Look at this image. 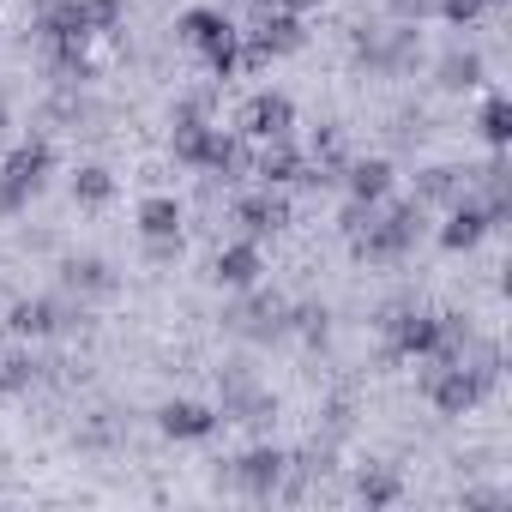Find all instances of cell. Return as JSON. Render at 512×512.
<instances>
[{
  "label": "cell",
  "instance_id": "cell-6",
  "mask_svg": "<svg viewBox=\"0 0 512 512\" xmlns=\"http://www.w3.org/2000/svg\"><path fill=\"white\" fill-rule=\"evenodd\" d=\"M67 326H85V308H73L67 296H31L7 308V332L13 338H55Z\"/></svg>",
  "mask_w": 512,
  "mask_h": 512
},
{
  "label": "cell",
  "instance_id": "cell-22",
  "mask_svg": "<svg viewBox=\"0 0 512 512\" xmlns=\"http://www.w3.org/2000/svg\"><path fill=\"white\" fill-rule=\"evenodd\" d=\"M482 55L476 49H446L440 61H434V79H440V91H476L482 85Z\"/></svg>",
  "mask_w": 512,
  "mask_h": 512
},
{
  "label": "cell",
  "instance_id": "cell-30",
  "mask_svg": "<svg viewBox=\"0 0 512 512\" xmlns=\"http://www.w3.org/2000/svg\"><path fill=\"white\" fill-rule=\"evenodd\" d=\"M145 260H151V266H175V260H181V235H175V241H145Z\"/></svg>",
  "mask_w": 512,
  "mask_h": 512
},
{
  "label": "cell",
  "instance_id": "cell-12",
  "mask_svg": "<svg viewBox=\"0 0 512 512\" xmlns=\"http://www.w3.org/2000/svg\"><path fill=\"white\" fill-rule=\"evenodd\" d=\"M488 235H494V223H488V211H482L470 193L446 205V223H440V247H446V253H476Z\"/></svg>",
  "mask_w": 512,
  "mask_h": 512
},
{
  "label": "cell",
  "instance_id": "cell-15",
  "mask_svg": "<svg viewBox=\"0 0 512 512\" xmlns=\"http://www.w3.org/2000/svg\"><path fill=\"white\" fill-rule=\"evenodd\" d=\"M392 181H398V169H392L386 157H356V163H344V175H338V187H344L356 205L392 199Z\"/></svg>",
  "mask_w": 512,
  "mask_h": 512
},
{
  "label": "cell",
  "instance_id": "cell-14",
  "mask_svg": "<svg viewBox=\"0 0 512 512\" xmlns=\"http://www.w3.org/2000/svg\"><path fill=\"white\" fill-rule=\"evenodd\" d=\"M157 428H163L169 440H211V434L223 428V416H217L211 404H199V398H169V404L157 410Z\"/></svg>",
  "mask_w": 512,
  "mask_h": 512
},
{
  "label": "cell",
  "instance_id": "cell-23",
  "mask_svg": "<svg viewBox=\"0 0 512 512\" xmlns=\"http://www.w3.org/2000/svg\"><path fill=\"white\" fill-rule=\"evenodd\" d=\"M43 380V362L31 350H0V398H25Z\"/></svg>",
  "mask_w": 512,
  "mask_h": 512
},
{
  "label": "cell",
  "instance_id": "cell-10",
  "mask_svg": "<svg viewBox=\"0 0 512 512\" xmlns=\"http://www.w3.org/2000/svg\"><path fill=\"white\" fill-rule=\"evenodd\" d=\"M260 272H266V247L253 235H235L229 247H217V260H211V284L217 290H247V284H260Z\"/></svg>",
  "mask_w": 512,
  "mask_h": 512
},
{
  "label": "cell",
  "instance_id": "cell-1",
  "mask_svg": "<svg viewBox=\"0 0 512 512\" xmlns=\"http://www.w3.org/2000/svg\"><path fill=\"white\" fill-rule=\"evenodd\" d=\"M422 223H428L422 199H380L374 217L350 235V247H356L362 266H398V260H410V247L422 241Z\"/></svg>",
  "mask_w": 512,
  "mask_h": 512
},
{
  "label": "cell",
  "instance_id": "cell-18",
  "mask_svg": "<svg viewBox=\"0 0 512 512\" xmlns=\"http://www.w3.org/2000/svg\"><path fill=\"white\" fill-rule=\"evenodd\" d=\"M302 169H308V157H302L290 139H272L260 157H253V175H260V187H296Z\"/></svg>",
  "mask_w": 512,
  "mask_h": 512
},
{
  "label": "cell",
  "instance_id": "cell-27",
  "mask_svg": "<svg viewBox=\"0 0 512 512\" xmlns=\"http://www.w3.org/2000/svg\"><path fill=\"white\" fill-rule=\"evenodd\" d=\"M326 320H332V314H326V308H314V302H308V308H290V314H284V326H296V332H302L308 344H326V332H332Z\"/></svg>",
  "mask_w": 512,
  "mask_h": 512
},
{
  "label": "cell",
  "instance_id": "cell-8",
  "mask_svg": "<svg viewBox=\"0 0 512 512\" xmlns=\"http://www.w3.org/2000/svg\"><path fill=\"white\" fill-rule=\"evenodd\" d=\"M37 37L49 49H91V37H97L91 7L85 0H43L37 7Z\"/></svg>",
  "mask_w": 512,
  "mask_h": 512
},
{
  "label": "cell",
  "instance_id": "cell-19",
  "mask_svg": "<svg viewBox=\"0 0 512 512\" xmlns=\"http://www.w3.org/2000/svg\"><path fill=\"white\" fill-rule=\"evenodd\" d=\"M181 223H187V211H181L175 193H145V199H139V235H145V241H175Z\"/></svg>",
  "mask_w": 512,
  "mask_h": 512
},
{
  "label": "cell",
  "instance_id": "cell-11",
  "mask_svg": "<svg viewBox=\"0 0 512 512\" xmlns=\"http://www.w3.org/2000/svg\"><path fill=\"white\" fill-rule=\"evenodd\" d=\"M235 223H241V235H253V241H266V235L290 229V199H284L278 187H260V193H241V199H235Z\"/></svg>",
  "mask_w": 512,
  "mask_h": 512
},
{
  "label": "cell",
  "instance_id": "cell-7",
  "mask_svg": "<svg viewBox=\"0 0 512 512\" xmlns=\"http://www.w3.org/2000/svg\"><path fill=\"white\" fill-rule=\"evenodd\" d=\"M284 476H290V452H278V446H247L241 458H229V482L247 500H272Z\"/></svg>",
  "mask_w": 512,
  "mask_h": 512
},
{
  "label": "cell",
  "instance_id": "cell-21",
  "mask_svg": "<svg viewBox=\"0 0 512 512\" xmlns=\"http://www.w3.org/2000/svg\"><path fill=\"white\" fill-rule=\"evenodd\" d=\"M356 500L374 506V512H380V506H398V500H404V476H398L392 464H362V470H356Z\"/></svg>",
  "mask_w": 512,
  "mask_h": 512
},
{
  "label": "cell",
  "instance_id": "cell-26",
  "mask_svg": "<svg viewBox=\"0 0 512 512\" xmlns=\"http://www.w3.org/2000/svg\"><path fill=\"white\" fill-rule=\"evenodd\" d=\"M494 7H500V0H440V7H434V13H440L446 25H458V31H470V25H476L482 13H494Z\"/></svg>",
  "mask_w": 512,
  "mask_h": 512
},
{
  "label": "cell",
  "instance_id": "cell-17",
  "mask_svg": "<svg viewBox=\"0 0 512 512\" xmlns=\"http://www.w3.org/2000/svg\"><path fill=\"white\" fill-rule=\"evenodd\" d=\"M61 290L91 302V296H115V266L97 260V253H73V260L61 266Z\"/></svg>",
  "mask_w": 512,
  "mask_h": 512
},
{
  "label": "cell",
  "instance_id": "cell-5",
  "mask_svg": "<svg viewBox=\"0 0 512 512\" xmlns=\"http://www.w3.org/2000/svg\"><path fill=\"white\" fill-rule=\"evenodd\" d=\"M380 332H386V350L398 356V362H428V356H440V314H428V308H380V320H374Z\"/></svg>",
  "mask_w": 512,
  "mask_h": 512
},
{
  "label": "cell",
  "instance_id": "cell-29",
  "mask_svg": "<svg viewBox=\"0 0 512 512\" xmlns=\"http://www.w3.org/2000/svg\"><path fill=\"white\" fill-rule=\"evenodd\" d=\"M386 7H392V19H404V25H410V19H428L440 0H386Z\"/></svg>",
  "mask_w": 512,
  "mask_h": 512
},
{
  "label": "cell",
  "instance_id": "cell-31",
  "mask_svg": "<svg viewBox=\"0 0 512 512\" xmlns=\"http://www.w3.org/2000/svg\"><path fill=\"white\" fill-rule=\"evenodd\" d=\"M314 7H326V0H284V13H314Z\"/></svg>",
  "mask_w": 512,
  "mask_h": 512
},
{
  "label": "cell",
  "instance_id": "cell-2",
  "mask_svg": "<svg viewBox=\"0 0 512 512\" xmlns=\"http://www.w3.org/2000/svg\"><path fill=\"white\" fill-rule=\"evenodd\" d=\"M175 37L211 67V79H235V73H241V31L229 25V13H217V7H187V13L175 19Z\"/></svg>",
  "mask_w": 512,
  "mask_h": 512
},
{
  "label": "cell",
  "instance_id": "cell-25",
  "mask_svg": "<svg viewBox=\"0 0 512 512\" xmlns=\"http://www.w3.org/2000/svg\"><path fill=\"white\" fill-rule=\"evenodd\" d=\"M476 133H482L488 151H506V145H512V103H506V97H488L482 115H476Z\"/></svg>",
  "mask_w": 512,
  "mask_h": 512
},
{
  "label": "cell",
  "instance_id": "cell-13",
  "mask_svg": "<svg viewBox=\"0 0 512 512\" xmlns=\"http://www.w3.org/2000/svg\"><path fill=\"white\" fill-rule=\"evenodd\" d=\"M235 296H247L235 314H229V332H241V338H272V332H284V302L278 296H266L260 284H247V290H235Z\"/></svg>",
  "mask_w": 512,
  "mask_h": 512
},
{
  "label": "cell",
  "instance_id": "cell-16",
  "mask_svg": "<svg viewBox=\"0 0 512 512\" xmlns=\"http://www.w3.org/2000/svg\"><path fill=\"white\" fill-rule=\"evenodd\" d=\"M217 139H223V127H217V121H175L169 151H175V163H181V169H205V175H211Z\"/></svg>",
  "mask_w": 512,
  "mask_h": 512
},
{
  "label": "cell",
  "instance_id": "cell-9",
  "mask_svg": "<svg viewBox=\"0 0 512 512\" xmlns=\"http://www.w3.org/2000/svg\"><path fill=\"white\" fill-rule=\"evenodd\" d=\"M290 133H296V103L284 91H253L241 103V139L272 145V139H290Z\"/></svg>",
  "mask_w": 512,
  "mask_h": 512
},
{
  "label": "cell",
  "instance_id": "cell-20",
  "mask_svg": "<svg viewBox=\"0 0 512 512\" xmlns=\"http://www.w3.org/2000/svg\"><path fill=\"white\" fill-rule=\"evenodd\" d=\"M115 193H121L115 169H103V163H79V169H73V205L103 211V205H115Z\"/></svg>",
  "mask_w": 512,
  "mask_h": 512
},
{
  "label": "cell",
  "instance_id": "cell-3",
  "mask_svg": "<svg viewBox=\"0 0 512 512\" xmlns=\"http://www.w3.org/2000/svg\"><path fill=\"white\" fill-rule=\"evenodd\" d=\"M55 175V139H25L7 151V163H0V217H19Z\"/></svg>",
  "mask_w": 512,
  "mask_h": 512
},
{
  "label": "cell",
  "instance_id": "cell-24",
  "mask_svg": "<svg viewBox=\"0 0 512 512\" xmlns=\"http://www.w3.org/2000/svg\"><path fill=\"white\" fill-rule=\"evenodd\" d=\"M416 199H422V205H452V199H464V169H452V163H434V169H422V181H416Z\"/></svg>",
  "mask_w": 512,
  "mask_h": 512
},
{
  "label": "cell",
  "instance_id": "cell-28",
  "mask_svg": "<svg viewBox=\"0 0 512 512\" xmlns=\"http://www.w3.org/2000/svg\"><path fill=\"white\" fill-rule=\"evenodd\" d=\"M85 7H91L97 37H103V31H121V19H127V0H85Z\"/></svg>",
  "mask_w": 512,
  "mask_h": 512
},
{
  "label": "cell",
  "instance_id": "cell-32",
  "mask_svg": "<svg viewBox=\"0 0 512 512\" xmlns=\"http://www.w3.org/2000/svg\"><path fill=\"white\" fill-rule=\"evenodd\" d=\"M7 121H13V115H7V97H0V133H7Z\"/></svg>",
  "mask_w": 512,
  "mask_h": 512
},
{
  "label": "cell",
  "instance_id": "cell-4",
  "mask_svg": "<svg viewBox=\"0 0 512 512\" xmlns=\"http://www.w3.org/2000/svg\"><path fill=\"white\" fill-rule=\"evenodd\" d=\"M500 380H488L476 362H428V374H422V398L434 404V416H470L488 392H494Z\"/></svg>",
  "mask_w": 512,
  "mask_h": 512
}]
</instances>
